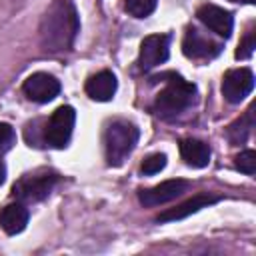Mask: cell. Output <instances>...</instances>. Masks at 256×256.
<instances>
[{"mask_svg": "<svg viewBox=\"0 0 256 256\" xmlns=\"http://www.w3.org/2000/svg\"><path fill=\"white\" fill-rule=\"evenodd\" d=\"M190 188V184L182 178H172V180H164L152 188H144L138 190V200L142 206L152 208V206H162L166 202L176 200L180 194H184Z\"/></svg>", "mask_w": 256, "mask_h": 256, "instance_id": "obj_6", "label": "cell"}, {"mask_svg": "<svg viewBox=\"0 0 256 256\" xmlns=\"http://www.w3.org/2000/svg\"><path fill=\"white\" fill-rule=\"evenodd\" d=\"M6 180V166H4V162L0 160V184Z\"/></svg>", "mask_w": 256, "mask_h": 256, "instance_id": "obj_22", "label": "cell"}, {"mask_svg": "<svg viewBox=\"0 0 256 256\" xmlns=\"http://www.w3.org/2000/svg\"><path fill=\"white\" fill-rule=\"evenodd\" d=\"M28 208L22 204V202H16V204H8L0 210V226L6 234L14 236V234H20L26 224H28Z\"/></svg>", "mask_w": 256, "mask_h": 256, "instance_id": "obj_14", "label": "cell"}, {"mask_svg": "<svg viewBox=\"0 0 256 256\" xmlns=\"http://www.w3.org/2000/svg\"><path fill=\"white\" fill-rule=\"evenodd\" d=\"M138 128L128 120H114L104 132V152L110 166H120L138 144Z\"/></svg>", "mask_w": 256, "mask_h": 256, "instance_id": "obj_3", "label": "cell"}, {"mask_svg": "<svg viewBox=\"0 0 256 256\" xmlns=\"http://www.w3.org/2000/svg\"><path fill=\"white\" fill-rule=\"evenodd\" d=\"M158 0H124V10L134 18H146L154 12Z\"/></svg>", "mask_w": 256, "mask_h": 256, "instance_id": "obj_17", "label": "cell"}, {"mask_svg": "<svg viewBox=\"0 0 256 256\" xmlns=\"http://www.w3.org/2000/svg\"><path fill=\"white\" fill-rule=\"evenodd\" d=\"M22 92L26 94L28 100L38 102V104H46L50 100H54L60 94V82L46 72H34L30 74L24 84H22Z\"/></svg>", "mask_w": 256, "mask_h": 256, "instance_id": "obj_9", "label": "cell"}, {"mask_svg": "<svg viewBox=\"0 0 256 256\" xmlns=\"http://www.w3.org/2000/svg\"><path fill=\"white\" fill-rule=\"evenodd\" d=\"M74 122H76L74 108L72 106H58L44 124L42 140L52 148H66L70 138H72Z\"/></svg>", "mask_w": 256, "mask_h": 256, "instance_id": "obj_5", "label": "cell"}, {"mask_svg": "<svg viewBox=\"0 0 256 256\" xmlns=\"http://www.w3.org/2000/svg\"><path fill=\"white\" fill-rule=\"evenodd\" d=\"M234 164L240 172L252 176L256 172V152L254 150H242L236 158H234Z\"/></svg>", "mask_w": 256, "mask_h": 256, "instance_id": "obj_18", "label": "cell"}, {"mask_svg": "<svg viewBox=\"0 0 256 256\" xmlns=\"http://www.w3.org/2000/svg\"><path fill=\"white\" fill-rule=\"evenodd\" d=\"M196 100V86L192 82H186L182 76L170 74V80H166L164 90L154 100V112L162 118H174L188 110Z\"/></svg>", "mask_w": 256, "mask_h": 256, "instance_id": "obj_2", "label": "cell"}, {"mask_svg": "<svg viewBox=\"0 0 256 256\" xmlns=\"http://www.w3.org/2000/svg\"><path fill=\"white\" fill-rule=\"evenodd\" d=\"M252 128H254V106H250L238 120H234V122L228 126L226 136H228V140H230L232 144L238 146V144H244V142H246V138L250 136Z\"/></svg>", "mask_w": 256, "mask_h": 256, "instance_id": "obj_16", "label": "cell"}, {"mask_svg": "<svg viewBox=\"0 0 256 256\" xmlns=\"http://www.w3.org/2000/svg\"><path fill=\"white\" fill-rule=\"evenodd\" d=\"M254 88V74L250 68H232L222 78V94L230 104H240Z\"/></svg>", "mask_w": 256, "mask_h": 256, "instance_id": "obj_7", "label": "cell"}, {"mask_svg": "<svg viewBox=\"0 0 256 256\" xmlns=\"http://www.w3.org/2000/svg\"><path fill=\"white\" fill-rule=\"evenodd\" d=\"M180 156L192 168H206L210 164V146L196 138H184L180 142Z\"/></svg>", "mask_w": 256, "mask_h": 256, "instance_id": "obj_15", "label": "cell"}, {"mask_svg": "<svg viewBox=\"0 0 256 256\" xmlns=\"http://www.w3.org/2000/svg\"><path fill=\"white\" fill-rule=\"evenodd\" d=\"M16 144V132L10 124L0 122V156L6 154L12 146Z\"/></svg>", "mask_w": 256, "mask_h": 256, "instance_id": "obj_21", "label": "cell"}, {"mask_svg": "<svg viewBox=\"0 0 256 256\" xmlns=\"http://www.w3.org/2000/svg\"><path fill=\"white\" fill-rule=\"evenodd\" d=\"M86 94L96 100V102H108L114 98L116 94V88H118V82H116V76L110 72V70H100L96 74H92L88 80H86Z\"/></svg>", "mask_w": 256, "mask_h": 256, "instance_id": "obj_12", "label": "cell"}, {"mask_svg": "<svg viewBox=\"0 0 256 256\" xmlns=\"http://www.w3.org/2000/svg\"><path fill=\"white\" fill-rule=\"evenodd\" d=\"M164 166H166V154H150L144 162H142V166H140V170H142V174H148V176H152V174H158L160 170H164Z\"/></svg>", "mask_w": 256, "mask_h": 256, "instance_id": "obj_19", "label": "cell"}, {"mask_svg": "<svg viewBox=\"0 0 256 256\" xmlns=\"http://www.w3.org/2000/svg\"><path fill=\"white\" fill-rule=\"evenodd\" d=\"M232 2H246V4H254L256 0H232Z\"/></svg>", "mask_w": 256, "mask_h": 256, "instance_id": "obj_23", "label": "cell"}, {"mask_svg": "<svg viewBox=\"0 0 256 256\" xmlns=\"http://www.w3.org/2000/svg\"><path fill=\"white\" fill-rule=\"evenodd\" d=\"M218 200H220L218 196L196 194L194 198H190V200H186V202H182V204H178V206H174V208L164 210V212L156 218V222H174V220H182V218H186V216H190V214H194V212H198V210H202V208H206V206H210V204H214V202H218Z\"/></svg>", "mask_w": 256, "mask_h": 256, "instance_id": "obj_13", "label": "cell"}, {"mask_svg": "<svg viewBox=\"0 0 256 256\" xmlns=\"http://www.w3.org/2000/svg\"><path fill=\"white\" fill-rule=\"evenodd\" d=\"M196 18L214 34H218L220 38H228L232 34L234 28V16L232 12L216 6V4H202L196 10Z\"/></svg>", "mask_w": 256, "mask_h": 256, "instance_id": "obj_11", "label": "cell"}, {"mask_svg": "<svg viewBox=\"0 0 256 256\" xmlns=\"http://www.w3.org/2000/svg\"><path fill=\"white\" fill-rule=\"evenodd\" d=\"M170 56V36L168 34H150L140 44L138 64L142 70H152L164 64Z\"/></svg>", "mask_w": 256, "mask_h": 256, "instance_id": "obj_8", "label": "cell"}, {"mask_svg": "<svg viewBox=\"0 0 256 256\" xmlns=\"http://www.w3.org/2000/svg\"><path fill=\"white\" fill-rule=\"evenodd\" d=\"M58 180L60 176L52 170H36L32 174H24L14 184L12 194L20 202H40L54 190Z\"/></svg>", "mask_w": 256, "mask_h": 256, "instance_id": "obj_4", "label": "cell"}, {"mask_svg": "<svg viewBox=\"0 0 256 256\" xmlns=\"http://www.w3.org/2000/svg\"><path fill=\"white\" fill-rule=\"evenodd\" d=\"M254 48H256V32L254 30H248L246 36L240 40L238 44V50H236V58L240 60H246L254 54Z\"/></svg>", "mask_w": 256, "mask_h": 256, "instance_id": "obj_20", "label": "cell"}, {"mask_svg": "<svg viewBox=\"0 0 256 256\" xmlns=\"http://www.w3.org/2000/svg\"><path fill=\"white\" fill-rule=\"evenodd\" d=\"M78 30H80V20L74 4L70 0H56L42 16L40 46L46 52L70 50Z\"/></svg>", "mask_w": 256, "mask_h": 256, "instance_id": "obj_1", "label": "cell"}, {"mask_svg": "<svg viewBox=\"0 0 256 256\" xmlns=\"http://www.w3.org/2000/svg\"><path fill=\"white\" fill-rule=\"evenodd\" d=\"M222 44L210 40L208 36H204L198 28L188 26L184 40H182V52L184 56L192 58V60H206V58H214L216 54H220Z\"/></svg>", "mask_w": 256, "mask_h": 256, "instance_id": "obj_10", "label": "cell"}]
</instances>
